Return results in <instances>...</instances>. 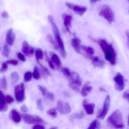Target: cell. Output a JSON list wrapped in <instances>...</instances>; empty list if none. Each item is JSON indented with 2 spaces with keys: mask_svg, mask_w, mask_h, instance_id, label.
Listing matches in <instances>:
<instances>
[{
  "mask_svg": "<svg viewBox=\"0 0 129 129\" xmlns=\"http://www.w3.org/2000/svg\"><path fill=\"white\" fill-rule=\"evenodd\" d=\"M99 44L102 50L104 52L105 59L111 65H116L117 62V54L113 45L109 44L105 39H100L99 41L94 40Z\"/></svg>",
  "mask_w": 129,
  "mask_h": 129,
  "instance_id": "6da1fadb",
  "label": "cell"
},
{
  "mask_svg": "<svg viewBox=\"0 0 129 129\" xmlns=\"http://www.w3.org/2000/svg\"><path fill=\"white\" fill-rule=\"evenodd\" d=\"M109 126L116 129H123L125 126L123 116L121 111L117 110L110 116L107 120Z\"/></svg>",
  "mask_w": 129,
  "mask_h": 129,
  "instance_id": "7a4b0ae2",
  "label": "cell"
},
{
  "mask_svg": "<svg viewBox=\"0 0 129 129\" xmlns=\"http://www.w3.org/2000/svg\"><path fill=\"white\" fill-rule=\"evenodd\" d=\"M48 19L51 25L54 35V39L59 46V49L60 51L61 55L63 57H65L67 56V54L64 48V43L61 38L58 27L54 22L53 17L52 16H48Z\"/></svg>",
  "mask_w": 129,
  "mask_h": 129,
  "instance_id": "3957f363",
  "label": "cell"
},
{
  "mask_svg": "<svg viewBox=\"0 0 129 129\" xmlns=\"http://www.w3.org/2000/svg\"><path fill=\"white\" fill-rule=\"evenodd\" d=\"M99 15L104 17L109 24H111L115 20L114 13L111 8L107 5L101 7Z\"/></svg>",
  "mask_w": 129,
  "mask_h": 129,
  "instance_id": "277c9868",
  "label": "cell"
},
{
  "mask_svg": "<svg viewBox=\"0 0 129 129\" xmlns=\"http://www.w3.org/2000/svg\"><path fill=\"white\" fill-rule=\"evenodd\" d=\"M69 85L73 90L79 92L80 88L82 85V80L79 75L75 72H71L70 75L68 78Z\"/></svg>",
  "mask_w": 129,
  "mask_h": 129,
  "instance_id": "5b68a950",
  "label": "cell"
},
{
  "mask_svg": "<svg viewBox=\"0 0 129 129\" xmlns=\"http://www.w3.org/2000/svg\"><path fill=\"white\" fill-rule=\"evenodd\" d=\"M22 118L24 122L27 124L42 125L46 124L45 121L39 116L24 114L22 115Z\"/></svg>",
  "mask_w": 129,
  "mask_h": 129,
  "instance_id": "8992f818",
  "label": "cell"
},
{
  "mask_svg": "<svg viewBox=\"0 0 129 129\" xmlns=\"http://www.w3.org/2000/svg\"><path fill=\"white\" fill-rule=\"evenodd\" d=\"M65 5L67 7L79 16H83L87 10V7L85 6L75 4L70 2H66Z\"/></svg>",
  "mask_w": 129,
  "mask_h": 129,
  "instance_id": "52a82bcc",
  "label": "cell"
},
{
  "mask_svg": "<svg viewBox=\"0 0 129 129\" xmlns=\"http://www.w3.org/2000/svg\"><path fill=\"white\" fill-rule=\"evenodd\" d=\"M15 97L17 102L21 103L25 99V88L23 83H20L15 87Z\"/></svg>",
  "mask_w": 129,
  "mask_h": 129,
  "instance_id": "ba28073f",
  "label": "cell"
},
{
  "mask_svg": "<svg viewBox=\"0 0 129 129\" xmlns=\"http://www.w3.org/2000/svg\"><path fill=\"white\" fill-rule=\"evenodd\" d=\"M110 97L109 95H108L105 100L103 108L100 111V113L99 114L97 118L100 119H104L109 111L110 105Z\"/></svg>",
  "mask_w": 129,
  "mask_h": 129,
  "instance_id": "9c48e42d",
  "label": "cell"
},
{
  "mask_svg": "<svg viewBox=\"0 0 129 129\" xmlns=\"http://www.w3.org/2000/svg\"><path fill=\"white\" fill-rule=\"evenodd\" d=\"M115 82V89L119 91H122L124 89L125 86L124 77L121 73H118L114 78Z\"/></svg>",
  "mask_w": 129,
  "mask_h": 129,
  "instance_id": "30bf717a",
  "label": "cell"
},
{
  "mask_svg": "<svg viewBox=\"0 0 129 129\" xmlns=\"http://www.w3.org/2000/svg\"><path fill=\"white\" fill-rule=\"evenodd\" d=\"M82 106L88 115H92L94 113L95 107L94 104H89L87 100H85L83 101Z\"/></svg>",
  "mask_w": 129,
  "mask_h": 129,
  "instance_id": "8fae6325",
  "label": "cell"
},
{
  "mask_svg": "<svg viewBox=\"0 0 129 129\" xmlns=\"http://www.w3.org/2000/svg\"><path fill=\"white\" fill-rule=\"evenodd\" d=\"M15 34L13 32V29L12 28H10L8 30L6 35V42L9 45H13L15 41Z\"/></svg>",
  "mask_w": 129,
  "mask_h": 129,
  "instance_id": "7c38bea8",
  "label": "cell"
},
{
  "mask_svg": "<svg viewBox=\"0 0 129 129\" xmlns=\"http://www.w3.org/2000/svg\"><path fill=\"white\" fill-rule=\"evenodd\" d=\"M10 119L16 123H19L21 121V117L15 109L11 110L9 114Z\"/></svg>",
  "mask_w": 129,
  "mask_h": 129,
  "instance_id": "4fadbf2b",
  "label": "cell"
},
{
  "mask_svg": "<svg viewBox=\"0 0 129 129\" xmlns=\"http://www.w3.org/2000/svg\"><path fill=\"white\" fill-rule=\"evenodd\" d=\"M81 40L78 37H75L71 40V44L76 51L78 54L81 52Z\"/></svg>",
  "mask_w": 129,
  "mask_h": 129,
  "instance_id": "5bb4252c",
  "label": "cell"
},
{
  "mask_svg": "<svg viewBox=\"0 0 129 129\" xmlns=\"http://www.w3.org/2000/svg\"><path fill=\"white\" fill-rule=\"evenodd\" d=\"M90 59L92 61V64L95 67L103 68L105 65V63L104 61L99 59L98 57H91Z\"/></svg>",
  "mask_w": 129,
  "mask_h": 129,
  "instance_id": "9a60e30c",
  "label": "cell"
},
{
  "mask_svg": "<svg viewBox=\"0 0 129 129\" xmlns=\"http://www.w3.org/2000/svg\"><path fill=\"white\" fill-rule=\"evenodd\" d=\"M92 89V87L90 86V82H87L85 83L81 91V94L83 97H86Z\"/></svg>",
  "mask_w": 129,
  "mask_h": 129,
  "instance_id": "2e32d148",
  "label": "cell"
},
{
  "mask_svg": "<svg viewBox=\"0 0 129 129\" xmlns=\"http://www.w3.org/2000/svg\"><path fill=\"white\" fill-rule=\"evenodd\" d=\"M63 22L65 26V28L67 31L69 32L70 29L71 27V22H72V16L69 14H64L63 16Z\"/></svg>",
  "mask_w": 129,
  "mask_h": 129,
  "instance_id": "e0dca14e",
  "label": "cell"
},
{
  "mask_svg": "<svg viewBox=\"0 0 129 129\" xmlns=\"http://www.w3.org/2000/svg\"><path fill=\"white\" fill-rule=\"evenodd\" d=\"M47 39L48 41L53 46L55 50H59V46H58L56 42V41L55 39L54 38L52 35L50 34H48L47 35Z\"/></svg>",
  "mask_w": 129,
  "mask_h": 129,
  "instance_id": "ac0fdd59",
  "label": "cell"
},
{
  "mask_svg": "<svg viewBox=\"0 0 129 129\" xmlns=\"http://www.w3.org/2000/svg\"><path fill=\"white\" fill-rule=\"evenodd\" d=\"M22 50L23 53L26 56H28L29 55V48H30L28 43L26 41H23L22 44Z\"/></svg>",
  "mask_w": 129,
  "mask_h": 129,
  "instance_id": "d6986e66",
  "label": "cell"
},
{
  "mask_svg": "<svg viewBox=\"0 0 129 129\" xmlns=\"http://www.w3.org/2000/svg\"><path fill=\"white\" fill-rule=\"evenodd\" d=\"M81 48L83 50L86 54L90 56H92L94 54V49L92 47L81 45Z\"/></svg>",
  "mask_w": 129,
  "mask_h": 129,
  "instance_id": "ffe728a7",
  "label": "cell"
},
{
  "mask_svg": "<svg viewBox=\"0 0 129 129\" xmlns=\"http://www.w3.org/2000/svg\"><path fill=\"white\" fill-rule=\"evenodd\" d=\"M51 60L53 63L55 64L57 66H60L61 65V61L57 55L55 54H52L51 55Z\"/></svg>",
  "mask_w": 129,
  "mask_h": 129,
  "instance_id": "44dd1931",
  "label": "cell"
},
{
  "mask_svg": "<svg viewBox=\"0 0 129 129\" xmlns=\"http://www.w3.org/2000/svg\"><path fill=\"white\" fill-rule=\"evenodd\" d=\"M101 126V123L97 120H94L92 122L88 128V129H99Z\"/></svg>",
  "mask_w": 129,
  "mask_h": 129,
  "instance_id": "7402d4cb",
  "label": "cell"
},
{
  "mask_svg": "<svg viewBox=\"0 0 129 129\" xmlns=\"http://www.w3.org/2000/svg\"><path fill=\"white\" fill-rule=\"evenodd\" d=\"M85 116V114L83 111L80 112V113H76L73 114L71 115L70 117V118L72 119H78L81 120L83 119Z\"/></svg>",
  "mask_w": 129,
  "mask_h": 129,
  "instance_id": "603a6c76",
  "label": "cell"
},
{
  "mask_svg": "<svg viewBox=\"0 0 129 129\" xmlns=\"http://www.w3.org/2000/svg\"><path fill=\"white\" fill-rule=\"evenodd\" d=\"M64 105L62 101L58 100L57 104V109L59 112L60 113L62 114H64Z\"/></svg>",
  "mask_w": 129,
  "mask_h": 129,
  "instance_id": "cb8c5ba5",
  "label": "cell"
},
{
  "mask_svg": "<svg viewBox=\"0 0 129 129\" xmlns=\"http://www.w3.org/2000/svg\"><path fill=\"white\" fill-rule=\"evenodd\" d=\"M33 78L36 80H38L40 78V75L39 73V69L37 66H35L33 70V73H32Z\"/></svg>",
  "mask_w": 129,
  "mask_h": 129,
  "instance_id": "d4e9b609",
  "label": "cell"
},
{
  "mask_svg": "<svg viewBox=\"0 0 129 129\" xmlns=\"http://www.w3.org/2000/svg\"><path fill=\"white\" fill-rule=\"evenodd\" d=\"M0 87L2 89L6 90L7 88V80L5 76L0 79Z\"/></svg>",
  "mask_w": 129,
  "mask_h": 129,
  "instance_id": "484cf974",
  "label": "cell"
},
{
  "mask_svg": "<svg viewBox=\"0 0 129 129\" xmlns=\"http://www.w3.org/2000/svg\"><path fill=\"white\" fill-rule=\"evenodd\" d=\"M10 52V49L8 47V45H5L4 46L2 51V54L6 58L8 57Z\"/></svg>",
  "mask_w": 129,
  "mask_h": 129,
  "instance_id": "4316f807",
  "label": "cell"
},
{
  "mask_svg": "<svg viewBox=\"0 0 129 129\" xmlns=\"http://www.w3.org/2000/svg\"><path fill=\"white\" fill-rule=\"evenodd\" d=\"M35 56L37 60L39 61V60L42 59L43 57V52L41 49H37L35 52Z\"/></svg>",
  "mask_w": 129,
  "mask_h": 129,
  "instance_id": "83f0119b",
  "label": "cell"
},
{
  "mask_svg": "<svg viewBox=\"0 0 129 129\" xmlns=\"http://www.w3.org/2000/svg\"><path fill=\"white\" fill-rule=\"evenodd\" d=\"M6 101L0 100V111H6L8 110V106L6 105Z\"/></svg>",
  "mask_w": 129,
  "mask_h": 129,
  "instance_id": "f1b7e54d",
  "label": "cell"
},
{
  "mask_svg": "<svg viewBox=\"0 0 129 129\" xmlns=\"http://www.w3.org/2000/svg\"><path fill=\"white\" fill-rule=\"evenodd\" d=\"M47 113L48 115H50L53 118H55L57 116V112L56 109L54 108H52L48 110L47 111Z\"/></svg>",
  "mask_w": 129,
  "mask_h": 129,
  "instance_id": "f546056e",
  "label": "cell"
},
{
  "mask_svg": "<svg viewBox=\"0 0 129 129\" xmlns=\"http://www.w3.org/2000/svg\"><path fill=\"white\" fill-rule=\"evenodd\" d=\"M61 70L64 76H66L67 78H68L71 74V72L70 69L68 67H63L62 68Z\"/></svg>",
  "mask_w": 129,
  "mask_h": 129,
  "instance_id": "4dcf8cb0",
  "label": "cell"
},
{
  "mask_svg": "<svg viewBox=\"0 0 129 129\" xmlns=\"http://www.w3.org/2000/svg\"><path fill=\"white\" fill-rule=\"evenodd\" d=\"M38 63L39 64L42 70V72H44L45 74H46L48 75H51L50 72L48 70V69L47 68V67H45L44 66H43L42 64L41 63L39 62V61L38 60Z\"/></svg>",
  "mask_w": 129,
  "mask_h": 129,
  "instance_id": "1f68e13d",
  "label": "cell"
},
{
  "mask_svg": "<svg viewBox=\"0 0 129 129\" xmlns=\"http://www.w3.org/2000/svg\"><path fill=\"white\" fill-rule=\"evenodd\" d=\"M64 114H68L70 113L71 111V108L70 104L68 102H66L64 106Z\"/></svg>",
  "mask_w": 129,
  "mask_h": 129,
  "instance_id": "d6a6232c",
  "label": "cell"
},
{
  "mask_svg": "<svg viewBox=\"0 0 129 129\" xmlns=\"http://www.w3.org/2000/svg\"><path fill=\"white\" fill-rule=\"evenodd\" d=\"M32 75V73L31 72H26L24 76V80L25 82H28L30 81Z\"/></svg>",
  "mask_w": 129,
  "mask_h": 129,
  "instance_id": "836d02e7",
  "label": "cell"
},
{
  "mask_svg": "<svg viewBox=\"0 0 129 129\" xmlns=\"http://www.w3.org/2000/svg\"><path fill=\"white\" fill-rule=\"evenodd\" d=\"M38 87V88L39 89V91L42 92L43 95L45 96L46 95L48 92L47 91V89L45 87L42 86L40 85H39Z\"/></svg>",
  "mask_w": 129,
  "mask_h": 129,
  "instance_id": "e575fe53",
  "label": "cell"
},
{
  "mask_svg": "<svg viewBox=\"0 0 129 129\" xmlns=\"http://www.w3.org/2000/svg\"><path fill=\"white\" fill-rule=\"evenodd\" d=\"M11 77L14 82H16L19 80V76L17 72H14L12 73L11 74Z\"/></svg>",
  "mask_w": 129,
  "mask_h": 129,
  "instance_id": "d590c367",
  "label": "cell"
},
{
  "mask_svg": "<svg viewBox=\"0 0 129 129\" xmlns=\"http://www.w3.org/2000/svg\"><path fill=\"white\" fill-rule=\"evenodd\" d=\"M37 107L39 110L41 111H43L44 110V107L42 105V101L41 99H39L37 101Z\"/></svg>",
  "mask_w": 129,
  "mask_h": 129,
  "instance_id": "8d00e7d4",
  "label": "cell"
},
{
  "mask_svg": "<svg viewBox=\"0 0 129 129\" xmlns=\"http://www.w3.org/2000/svg\"><path fill=\"white\" fill-rule=\"evenodd\" d=\"M8 68L7 64L6 63H4L2 64L1 68L0 69V72L1 73H4L7 72Z\"/></svg>",
  "mask_w": 129,
  "mask_h": 129,
  "instance_id": "74e56055",
  "label": "cell"
},
{
  "mask_svg": "<svg viewBox=\"0 0 129 129\" xmlns=\"http://www.w3.org/2000/svg\"><path fill=\"white\" fill-rule=\"evenodd\" d=\"M46 95L48 99L49 100L51 101H53L54 99V96L52 92H47Z\"/></svg>",
  "mask_w": 129,
  "mask_h": 129,
  "instance_id": "f35d334b",
  "label": "cell"
},
{
  "mask_svg": "<svg viewBox=\"0 0 129 129\" xmlns=\"http://www.w3.org/2000/svg\"><path fill=\"white\" fill-rule=\"evenodd\" d=\"M5 100L7 103L9 104H11L14 102L13 98L10 95H7L5 97Z\"/></svg>",
  "mask_w": 129,
  "mask_h": 129,
  "instance_id": "ab89813d",
  "label": "cell"
},
{
  "mask_svg": "<svg viewBox=\"0 0 129 129\" xmlns=\"http://www.w3.org/2000/svg\"><path fill=\"white\" fill-rule=\"evenodd\" d=\"M7 63L9 64H11V65L16 66V65L18 64V61H17V60H8L7 61Z\"/></svg>",
  "mask_w": 129,
  "mask_h": 129,
  "instance_id": "60d3db41",
  "label": "cell"
},
{
  "mask_svg": "<svg viewBox=\"0 0 129 129\" xmlns=\"http://www.w3.org/2000/svg\"><path fill=\"white\" fill-rule=\"evenodd\" d=\"M123 98L126 100L129 103V91H126L124 92L123 95Z\"/></svg>",
  "mask_w": 129,
  "mask_h": 129,
  "instance_id": "b9f144b4",
  "label": "cell"
},
{
  "mask_svg": "<svg viewBox=\"0 0 129 129\" xmlns=\"http://www.w3.org/2000/svg\"><path fill=\"white\" fill-rule=\"evenodd\" d=\"M17 57H18V58L20 60L22 61H25L26 59L25 58V57L24 55L21 54V53H18L17 54Z\"/></svg>",
  "mask_w": 129,
  "mask_h": 129,
  "instance_id": "7bdbcfd3",
  "label": "cell"
},
{
  "mask_svg": "<svg viewBox=\"0 0 129 129\" xmlns=\"http://www.w3.org/2000/svg\"><path fill=\"white\" fill-rule=\"evenodd\" d=\"M33 129H45L44 126L42 125L41 124H36V125H34L33 127Z\"/></svg>",
  "mask_w": 129,
  "mask_h": 129,
  "instance_id": "ee69618b",
  "label": "cell"
},
{
  "mask_svg": "<svg viewBox=\"0 0 129 129\" xmlns=\"http://www.w3.org/2000/svg\"><path fill=\"white\" fill-rule=\"evenodd\" d=\"M20 110L23 113H26L28 111V108L25 105H23L22 106H21L20 108Z\"/></svg>",
  "mask_w": 129,
  "mask_h": 129,
  "instance_id": "f6af8a7d",
  "label": "cell"
},
{
  "mask_svg": "<svg viewBox=\"0 0 129 129\" xmlns=\"http://www.w3.org/2000/svg\"><path fill=\"white\" fill-rule=\"evenodd\" d=\"M2 17L4 18H7L9 17V14L7 11H4L2 12L1 14Z\"/></svg>",
  "mask_w": 129,
  "mask_h": 129,
  "instance_id": "bcb514c9",
  "label": "cell"
},
{
  "mask_svg": "<svg viewBox=\"0 0 129 129\" xmlns=\"http://www.w3.org/2000/svg\"><path fill=\"white\" fill-rule=\"evenodd\" d=\"M47 60L48 61V64H49L50 67L51 69H55V67H54V65L52 61L50 60L49 59H48Z\"/></svg>",
  "mask_w": 129,
  "mask_h": 129,
  "instance_id": "7dc6e473",
  "label": "cell"
},
{
  "mask_svg": "<svg viewBox=\"0 0 129 129\" xmlns=\"http://www.w3.org/2000/svg\"><path fill=\"white\" fill-rule=\"evenodd\" d=\"M35 50L32 47L30 46L29 51V55H32L34 54Z\"/></svg>",
  "mask_w": 129,
  "mask_h": 129,
  "instance_id": "c3c4849f",
  "label": "cell"
},
{
  "mask_svg": "<svg viewBox=\"0 0 129 129\" xmlns=\"http://www.w3.org/2000/svg\"><path fill=\"white\" fill-rule=\"evenodd\" d=\"M126 35L127 39H128L127 45H128V48H129V31L128 30H127L126 32Z\"/></svg>",
  "mask_w": 129,
  "mask_h": 129,
  "instance_id": "681fc988",
  "label": "cell"
},
{
  "mask_svg": "<svg viewBox=\"0 0 129 129\" xmlns=\"http://www.w3.org/2000/svg\"><path fill=\"white\" fill-rule=\"evenodd\" d=\"M99 1L100 0H89V1L91 4H94V3H96V2Z\"/></svg>",
  "mask_w": 129,
  "mask_h": 129,
  "instance_id": "f907efd6",
  "label": "cell"
},
{
  "mask_svg": "<svg viewBox=\"0 0 129 129\" xmlns=\"http://www.w3.org/2000/svg\"><path fill=\"white\" fill-rule=\"evenodd\" d=\"M99 91L101 92H106V90L102 88H100L99 89Z\"/></svg>",
  "mask_w": 129,
  "mask_h": 129,
  "instance_id": "816d5d0a",
  "label": "cell"
},
{
  "mask_svg": "<svg viewBox=\"0 0 129 129\" xmlns=\"http://www.w3.org/2000/svg\"><path fill=\"white\" fill-rule=\"evenodd\" d=\"M128 125L129 126V115L128 117Z\"/></svg>",
  "mask_w": 129,
  "mask_h": 129,
  "instance_id": "f5cc1de1",
  "label": "cell"
},
{
  "mask_svg": "<svg viewBox=\"0 0 129 129\" xmlns=\"http://www.w3.org/2000/svg\"><path fill=\"white\" fill-rule=\"evenodd\" d=\"M56 127H53V128H51V129H56Z\"/></svg>",
  "mask_w": 129,
  "mask_h": 129,
  "instance_id": "db71d44e",
  "label": "cell"
},
{
  "mask_svg": "<svg viewBox=\"0 0 129 129\" xmlns=\"http://www.w3.org/2000/svg\"><path fill=\"white\" fill-rule=\"evenodd\" d=\"M128 1L129 2V0H128Z\"/></svg>",
  "mask_w": 129,
  "mask_h": 129,
  "instance_id": "11a10c76",
  "label": "cell"
},
{
  "mask_svg": "<svg viewBox=\"0 0 129 129\" xmlns=\"http://www.w3.org/2000/svg\"><path fill=\"white\" fill-rule=\"evenodd\" d=\"M1 47H0V50H1Z\"/></svg>",
  "mask_w": 129,
  "mask_h": 129,
  "instance_id": "9f6ffc18",
  "label": "cell"
}]
</instances>
